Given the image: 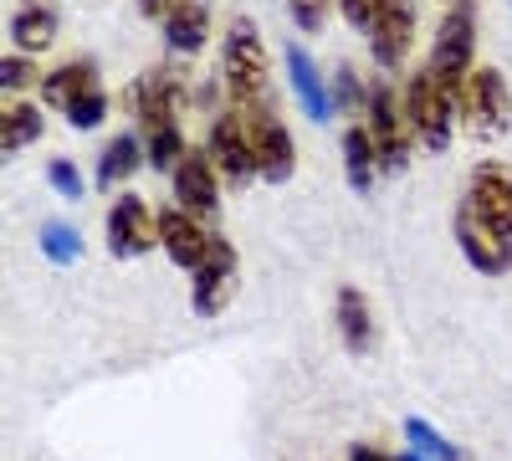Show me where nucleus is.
I'll list each match as a JSON object with an SVG mask.
<instances>
[{
    "instance_id": "15",
    "label": "nucleus",
    "mask_w": 512,
    "mask_h": 461,
    "mask_svg": "<svg viewBox=\"0 0 512 461\" xmlns=\"http://www.w3.org/2000/svg\"><path fill=\"white\" fill-rule=\"evenodd\" d=\"M251 144H256V180L287 185V180L297 175V144H292V134H287L282 118L256 123V129H251Z\"/></svg>"
},
{
    "instance_id": "28",
    "label": "nucleus",
    "mask_w": 512,
    "mask_h": 461,
    "mask_svg": "<svg viewBox=\"0 0 512 461\" xmlns=\"http://www.w3.org/2000/svg\"><path fill=\"white\" fill-rule=\"evenodd\" d=\"M47 185L62 195V200H82V190H88V185H82V175H77V164L72 159H47Z\"/></svg>"
},
{
    "instance_id": "12",
    "label": "nucleus",
    "mask_w": 512,
    "mask_h": 461,
    "mask_svg": "<svg viewBox=\"0 0 512 461\" xmlns=\"http://www.w3.org/2000/svg\"><path fill=\"white\" fill-rule=\"evenodd\" d=\"M221 231H210L200 216L180 211V205H169V211H159V251L169 262H175L180 272H195L205 257H210V246H216Z\"/></svg>"
},
{
    "instance_id": "22",
    "label": "nucleus",
    "mask_w": 512,
    "mask_h": 461,
    "mask_svg": "<svg viewBox=\"0 0 512 461\" xmlns=\"http://www.w3.org/2000/svg\"><path fill=\"white\" fill-rule=\"evenodd\" d=\"M41 134H47V118H41V108L26 103V98H11L6 113H0V149H6V159H16L21 149H31Z\"/></svg>"
},
{
    "instance_id": "30",
    "label": "nucleus",
    "mask_w": 512,
    "mask_h": 461,
    "mask_svg": "<svg viewBox=\"0 0 512 461\" xmlns=\"http://www.w3.org/2000/svg\"><path fill=\"white\" fill-rule=\"evenodd\" d=\"M287 16H292V26L297 31H318L323 26V16H328V0H287Z\"/></svg>"
},
{
    "instance_id": "32",
    "label": "nucleus",
    "mask_w": 512,
    "mask_h": 461,
    "mask_svg": "<svg viewBox=\"0 0 512 461\" xmlns=\"http://www.w3.org/2000/svg\"><path fill=\"white\" fill-rule=\"evenodd\" d=\"M134 6H139L144 21H164L169 11H175V0H134Z\"/></svg>"
},
{
    "instance_id": "29",
    "label": "nucleus",
    "mask_w": 512,
    "mask_h": 461,
    "mask_svg": "<svg viewBox=\"0 0 512 461\" xmlns=\"http://www.w3.org/2000/svg\"><path fill=\"white\" fill-rule=\"evenodd\" d=\"M31 82H41V77H36V67H31V57H21V52H11L6 62H0V88H6L11 98H16V93H26V88H31Z\"/></svg>"
},
{
    "instance_id": "23",
    "label": "nucleus",
    "mask_w": 512,
    "mask_h": 461,
    "mask_svg": "<svg viewBox=\"0 0 512 461\" xmlns=\"http://www.w3.org/2000/svg\"><path fill=\"white\" fill-rule=\"evenodd\" d=\"M344 175H349V185H354L359 195H369L374 180L384 175V170H379V154H374V139H369L364 123H354V129L344 134Z\"/></svg>"
},
{
    "instance_id": "3",
    "label": "nucleus",
    "mask_w": 512,
    "mask_h": 461,
    "mask_svg": "<svg viewBox=\"0 0 512 461\" xmlns=\"http://www.w3.org/2000/svg\"><path fill=\"white\" fill-rule=\"evenodd\" d=\"M456 113H461V129L482 139V144H497L507 129H512V93L497 67H477L472 77L461 82V98H456Z\"/></svg>"
},
{
    "instance_id": "21",
    "label": "nucleus",
    "mask_w": 512,
    "mask_h": 461,
    "mask_svg": "<svg viewBox=\"0 0 512 461\" xmlns=\"http://www.w3.org/2000/svg\"><path fill=\"white\" fill-rule=\"evenodd\" d=\"M11 41H16V52H21V57L47 52L52 41H57V11H52V6H41V0H26V6L11 16Z\"/></svg>"
},
{
    "instance_id": "11",
    "label": "nucleus",
    "mask_w": 512,
    "mask_h": 461,
    "mask_svg": "<svg viewBox=\"0 0 512 461\" xmlns=\"http://www.w3.org/2000/svg\"><path fill=\"white\" fill-rule=\"evenodd\" d=\"M169 185H175V205H180V211L200 216L205 226L216 221V211H221V170H216V159L205 154V144L180 159V170L169 175Z\"/></svg>"
},
{
    "instance_id": "1",
    "label": "nucleus",
    "mask_w": 512,
    "mask_h": 461,
    "mask_svg": "<svg viewBox=\"0 0 512 461\" xmlns=\"http://www.w3.org/2000/svg\"><path fill=\"white\" fill-rule=\"evenodd\" d=\"M221 77H226V108L246 123V129L277 118L272 72H267V47H262V36H256V21H251V16H236V21L226 26Z\"/></svg>"
},
{
    "instance_id": "19",
    "label": "nucleus",
    "mask_w": 512,
    "mask_h": 461,
    "mask_svg": "<svg viewBox=\"0 0 512 461\" xmlns=\"http://www.w3.org/2000/svg\"><path fill=\"white\" fill-rule=\"evenodd\" d=\"M144 159H149V154H144V139H139V134H113V139L103 144L98 164H93V185H98V190H118L123 180L139 175Z\"/></svg>"
},
{
    "instance_id": "8",
    "label": "nucleus",
    "mask_w": 512,
    "mask_h": 461,
    "mask_svg": "<svg viewBox=\"0 0 512 461\" xmlns=\"http://www.w3.org/2000/svg\"><path fill=\"white\" fill-rule=\"evenodd\" d=\"M236 277H241V257L236 246L226 236H216V246H210V257L190 272V308L200 318H221L236 298Z\"/></svg>"
},
{
    "instance_id": "9",
    "label": "nucleus",
    "mask_w": 512,
    "mask_h": 461,
    "mask_svg": "<svg viewBox=\"0 0 512 461\" xmlns=\"http://www.w3.org/2000/svg\"><path fill=\"white\" fill-rule=\"evenodd\" d=\"M205 154L216 159V170H221V180H226L231 190H241V185L256 180V144H251V129H246L231 108H221L216 118H210Z\"/></svg>"
},
{
    "instance_id": "33",
    "label": "nucleus",
    "mask_w": 512,
    "mask_h": 461,
    "mask_svg": "<svg viewBox=\"0 0 512 461\" xmlns=\"http://www.w3.org/2000/svg\"><path fill=\"white\" fill-rule=\"evenodd\" d=\"M349 461H405V456H390V451H379V446H349Z\"/></svg>"
},
{
    "instance_id": "18",
    "label": "nucleus",
    "mask_w": 512,
    "mask_h": 461,
    "mask_svg": "<svg viewBox=\"0 0 512 461\" xmlns=\"http://www.w3.org/2000/svg\"><path fill=\"white\" fill-rule=\"evenodd\" d=\"M287 77H292V93L303 98L308 118H313V123H328V118H333V93L323 88V77H318V67H313V57H308L303 41H292V47H287Z\"/></svg>"
},
{
    "instance_id": "31",
    "label": "nucleus",
    "mask_w": 512,
    "mask_h": 461,
    "mask_svg": "<svg viewBox=\"0 0 512 461\" xmlns=\"http://www.w3.org/2000/svg\"><path fill=\"white\" fill-rule=\"evenodd\" d=\"M338 11H344L349 26H359V31L369 36V26H374L379 11H384V0H338Z\"/></svg>"
},
{
    "instance_id": "7",
    "label": "nucleus",
    "mask_w": 512,
    "mask_h": 461,
    "mask_svg": "<svg viewBox=\"0 0 512 461\" xmlns=\"http://www.w3.org/2000/svg\"><path fill=\"white\" fill-rule=\"evenodd\" d=\"M103 246H108V257H118V262H139V257H149V251L159 246V216L149 211L144 195H128V190H123V195L108 205Z\"/></svg>"
},
{
    "instance_id": "26",
    "label": "nucleus",
    "mask_w": 512,
    "mask_h": 461,
    "mask_svg": "<svg viewBox=\"0 0 512 461\" xmlns=\"http://www.w3.org/2000/svg\"><path fill=\"white\" fill-rule=\"evenodd\" d=\"M62 118L72 123L77 134H88V129H98V123L108 118V93H103V88H93V93H82V98H77V103H72V108H67Z\"/></svg>"
},
{
    "instance_id": "17",
    "label": "nucleus",
    "mask_w": 512,
    "mask_h": 461,
    "mask_svg": "<svg viewBox=\"0 0 512 461\" xmlns=\"http://www.w3.org/2000/svg\"><path fill=\"white\" fill-rule=\"evenodd\" d=\"M333 323H338V339H344L349 354H369L374 339H379V328H374V313H369V298L359 287H338V298H333Z\"/></svg>"
},
{
    "instance_id": "20",
    "label": "nucleus",
    "mask_w": 512,
    "mask_h": 461,
    "mask_svg": "<svg viewBox=\"0 0 512 461\" xmlns=\"http://www.w3.org/2000/svg\"><path fill=\"white\" fill-rule=\"evenodd\" d=\"M159 26H164V47L169 52L195 57L205 47V36H210V11H205V0H175V11H169Z\"/></svg>"
},
{
    "instance_id": "24",
    "label": "nucleus",
    "mask_w": 512,
    "mask_h": 461,
    "mask_svg": "<svg viewBox=\"0 0 512 461\" xmlns=\"http://www.w3.org/2000/svg\"><path fill=\"white\" fill-rule=\"evenodd\" d=\"M41 257L57 262V267H72L82 257V231L67 226V221H47L41 226Z\"/></svg>"
},
{
    "instance_id": "4",
    "label": "nucleus",
    "mask_w": 512,
    "mask_h": 461,
    "mask_svg": "<svg viewBox=\"0 0 512 461\" xmlns=\"http://www.w3.org/2000/svg\"><path fill=\"white\" fill-rule=\"evenodd\" d=\"M425 62L436 67V77L446 82V88L461 93V82L477 72V11H472V0H451V11L441 16L431 57Z\"/></svg>"
},
{
    "instance_id": "34",
    "label": "nucleus",
    "mask_w": 512,
    "mask_h": 461,
    "mask_svg": "<svg viewBox=\"0 0 512 461\" xmlns=\"http://www.w3.org/2000/svg\"><path fill=\"white\" fill-rule=\"evenodd\" d=\"M405 461H425V456H420V451H405Z\"/></svg>"
},
{
    "instance_id": "27",
    "label": "nucleus",
    "mask_w": 512,
    "mask_h": 461,
    "mask_svg": "<svg viewBox=\"0 0 512 461\" xmlns=\"http://www.w3.org/2000/svg\"><path fill=\"white\" fill-rule=\"evenodd\" d=\"M333 103H338V108H364V103H369V88L359 82V72H354L349 62L333 67Z\"/></svg>"
},
{
    "instance_id": "14",
    "label": "nucleus",
    "mask_w": 512,
    "mask_h": 461,
    "mask_svg": "<svg viewBox=\"0 0 512 461\" xmlns=\"http://www.w3.org/2000/svg\"><path fill=\"white\" fill-rule=\"evenodd\" d=\"M415 41V0H384L379 21L369 26V57L379 72H395Z\"/></svg>"
},
{
    "instance_id": "6",
    "label": "nucleus",
    "mask_w": 512,
    "mask_h": 461,
    "mask_svg": "<svg viewBox=\"0 0 512 461\" xmlns=\"http://www.w3.org/2000/svg\"><path fill=\"white\" fill-rule=\"evenodd\" d=\"M461 205H466V211H472L492 236L512 241V164H507V159H482V164H472L466 190H461Z\"/></svg>"
},
{
    "instance_id": "2",
    "label": "nucleus",
    "mask_w": 512,
    "mask_h": 461,
    "mask_svg": "<svg viewBox=\"0 0 512 461\" xmlns=\"http://www.w3.org/2000/svg\"><path fill=\"white\" fill-rule=\"evenodd\" d=\"M456 88H446V82L436 77V67L431 62H420L415 72H410V88H405V118H410V134H415V144H425V149H451V134H456V123H461V113H456Z\"/></svg>"
},
{
    "instance_id": "10",
    "label": "nucleus",
    "mask_w": 512,
    "mask_h": 461,
    "mask_svg": "<svg viewBox=\"0 0 512 461\" xmlns=\"http://www.w3.org/2000/svg\"><path fill=\"white\" fill-rule=\"evenodd\" d=\"M128 108H134V118H139L144 134L175 129L180 108H185V82L169 72V67H154V72H144L134 88H128Z\"/></svg>"
},
{
    "instance_id": "13",
    "label": "nucleus",
    "mask_w": 512,
    "mask_h": 461,
    "mask_svg": "<svg viewBox=\"0 0 512 461\" xmlns=\"http://www.w3.org/2000/svg\"><path fill=\"white\" fill-rule=\"evenodd\" d=\"M451 231H456V246H461V257L472 262V272L482 277H507L512 272V241L492 236L466 205H456V216H451Z\"/></svg>"
},
{
    "instance_id": "16",
    "label": "nucleus",
    "mask_w": 512,
    "mask_h": 461,
    "mask_svg": "<svg viewBox=\"0 0 512 461\" xmlns=\"http://www.w3.org/2000/svg\"><path fill=\"white\" fill-rule=\"evenodd\" d=\"M36 88H41V108L67 113L82 93L98 88V67H93V57H72V62H62V67H52V72H41Z\"/></svg>"
},
{
    "instance_id": "5",
    "label": "nucleus",
    "mask_w": 512,
    "mask_h": 461,
    "mask_svg": "<svg viewBox=\"0 0 512 461\" xmlns=\"http://www.w3.org/2000/svg\"><path fill=\"white\" fill-rule=\"evenodd\" d=\"M364 129H369V139H374L379 170H384V175H400L405 164H410V144H415V134H410L405 103L395 98L390 77L369 88V103H364Z\"/></svg>"
},
{
    "instance_id": "25",
    "label": "nucleus",
    "mask_w": 512,
    "mask_h": 461,
    "mask_svg": "<svg viewBox=\"0 0 512 461\" xmlns=\"http://www.w3.org/2000/svg\"><path fill=\"white\" fill-rule=\"evenodd\" d=\"M405 436H410V446H415L420 456H431V461H461V451H456L431 421H420V415H410V421H405Z\"/></svg>"
}]
</instances>
